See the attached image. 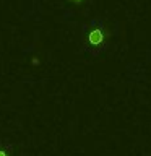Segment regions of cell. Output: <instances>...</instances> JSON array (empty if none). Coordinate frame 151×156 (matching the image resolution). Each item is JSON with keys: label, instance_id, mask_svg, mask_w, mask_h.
<instances>
[{"label": "cell", "instance_id": "cell-1", "mask_svg": "<svg viewBox=\"0 0 151 156\" xmlns=\"http://www.w3.org/2000/svg\"><path fill=\"white\" fill-rule=\"evenodd\" d=\"M107 39V33H106V28L102 24H93V28L88 31V37L86 41L90 46L93 47H99L104 44V41Z\"/></svg>", "mask_w": 151, "mask_h": 156}, {"label": "cell", "instance_id": "cell-2", "mask_svg": "<svg viewBox=\"0 0 151 156\" xmlns=\"http://www.w3.org/2000/svg\"><path fill=\"white\" fill-rule=\"evenodd\" d=\"M68 2H72V3H75V5H81L85 0H68Z\"/></svg>", "mask_w": 151, "mask_h": 156}, {"label": "cell", "instance_id": "cell-3", "mask_svg": "<svg viewBox=\"0 0 151 156\" xmlns=\"http://www.w3.org/2000/svg\"><path fill=\"white\" fill-rule=\"evenodd\" d=\"M0 156H7V154H5V151H2V150H0Z\"/></svg>", "mask_w": 151, "mask_h": 156}]
</instances>
